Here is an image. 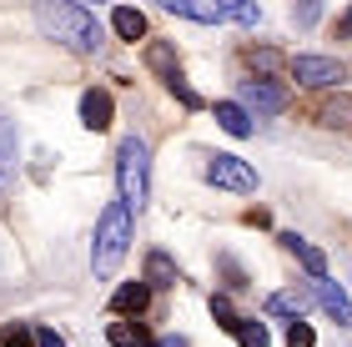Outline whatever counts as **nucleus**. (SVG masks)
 Segmentation results:
<instances>
[{"label": "nucleus", "mask_w": 352, "mask_h": 347, "mask_svg": "<svg viewBox=\"0 0 352 347\" xmlns=\"http://www.w3.org/2000/svg\"><path fill=\"white\" fill-rule=\"evenodd\" d=\"M36 25L51 41L71 45V51H101V36H106L101 21H96L86 5H76V0H41L36 5Z\"/></svg>", "instance_id": "1"}, {"label": "nucleus", "mask_w": 352, "mask_h": 347, "mask_svg": "<svg viewBox=\"0 0 352 347\" xmlns=\"http://www.w3.org/2000/svg\"><path fill=\"white\" fill-rule=\"evenodd\" d=\"M126 247H131V207L126 201H111L101 212V222H96V247H91V267L96 277H111L126 257Z\"/></svg>", "instance_id": "2"}, {"label": "nucleus", "mask_w": 352, "mask_h": 347, "mask_svg": "<svg viewBox=\"0 0 352 347\" xmlns=\"http://www.w3.org/2000/svg\"><path fill=\"white\" fill-rule=\"evenodd\" d=\"M146 177H151V151H146V141L141 136H126L121 141V151H116V181H121V201L126 207H146Z\"/></svg>", "instance_id": "3"}, {"label": "nucleus", "mask_w": 352, "mask_h": 347, "mask_svg": "<svg viewBox=\"0 0 352 347\" xmlns=\"http://www.w3.org/2000/svg\"><path fill=\"white\" fill-rule=\"evenodd\" d=\"M287 71H292V81L312 86V91H327V86L342 81V66L332 56H292V60H287Z\"/></svg>", "instance_id": "4"}, {"label": "nucleus", "mask_w": 352, "mask_h": 347, "mask_svg": "<svg viewBox=\"0 0 352 347\" xmlns=\"http://www.w3.org/2000/svg\"><path fill=\"white\" fill-rule=\"evenodd\" d=\"M206 181H217V186H227V192H257V171H252L242 156H212L206 161Z\"/></svg>", "instance_id": "5"}, {"label": "nucleus", "mask_w": 352, "mask_h": 347, "mask_svg": "<svg viewBox=\"0 0 352 347\" xmlns=\"http://www.w3.org/2000/svg\"><path fill=\"white\" fill-rule=\"evenodd\" d=\"M242 101L252 111H287V91L272 81H242Z\"/></svg>", "instance_id": "6"}, {"label": "nucleus", "mask_w": 352, "mask_h": 347, "mask_svg": "<svg viewBox=\"0 0 352 347\" xmlns=\"http://www.w3.org/2000/svg\"><path fill=\"white\" fill-rule=\"evenodd\" d=\"M151 302V282H126V287H116V297H111V312H121V317H136V312H146Z\"/></svg>", "instance_id": "7"}, {"label": "nucleus", "mask_w": 352, "mask_h": 347, "mask_svg": "<svg viewBox=\"0 0 352 347\" xmlns=\"http://www.w3.org/2000/svg\"><path fill=\"white\" fill-rule=\"evenodd\" d=\"M81 126L86 131H106L111 126V91H86L81 96Z\"/></svg>", "instance_id": "8"}, {"label": "nucleus", "mask_w": 352, "mask_h": 347, "mask_svg": "<svg viewBox=\"0 0 352 347\" xmlns=\"http://www.w3.org/2000/svg\"><path fill=\"white\" fill-rule=\"evenodd\" d=\"M282 247H287V251H297V257H302V267H307L312 277H327V257H322V251H317L312 242H302L297 232H282Z\"/></svg>", "instance_id": "9"}, {"label": "nucleus", "mask_w": 352, "mask_h": 347, "mask_svg": "<svg viewBox=\"0 0 352 347\" xmlns=\"http://www.w3.org/2000/svg\"><path fill=\"white\" fill-rule=\"evenodd\" d=\"M156 5H166V10H176V15H186V21H197V25L221 21V10L212 5V0H156Z\"/></svg>", "instance_id": "10"}, {"label": "nucleus", "mask_w": 352, "mask_h": 347, "mask_svg": "<svg viewBox=\"0 0 352 347\" xmlns=\"http://www.w3.org/2000/svg\"><path fill=\"white\" fill-rule=\"evenodd\" d=\"M217 126L227 136H252V116H247V106H236V101H221L217 106Z\"/></svg>", "instance_id": "11"}, {"label": "nucleus", "mask_w": 352, "mask_h": 347, "mask_svg": "<svg viewBox=\"0 0 352 347\" xmlns=\"http://www.w3.org/2000/svg\"><path fill=\"white\" fill-rule=\"evenodd\" d=\"M111 30H116L121 41H141V36H146V15L131 10V5H116V15H111Z\"/></svg>", "instance_id": "12"}, {"label": "nucleus", "mask_w": 352, "mask_h": 347, "mask_svg": "<svg viewBox=\"0 0 352 347\" xmlns=\"http://www.w3.org/2000/svg\"><path fill=\"white\" fill-rule=\"evenodd\" d=\"M176 277H182V272H176V262L166 257V251H151V257H146V282H151V287H176Z\"/></svg>", "instance_id": "13"}, {"label": "nucleus", "mask_w": 352, "mask_h": 347, "mask_svg": "<svg viewBox=\"0 0 352 347\" xmlns=\"http://www.w3.org/2000/svg\"><path fill=\"white\" fill-rule=\"evenodd\" d=\"M267 312H277V317H302V312H307V292H272L267 297Z\"/></svg>", "instance_id": "14"}, {"label": "nucleus", "mask_w": 352, "mask_h": 347, "mask_svg": "<svg viewBox=\"0 0 352 347\" xmlns=\"http://www.w3.org/2000/svg\"><path fill=\"white\" fill-rule=\"evenodd\" d=\"M317 302H322L338 322H352V307H347V297H342V287H332V282H322L317 277Z\"/></svg>", "instance_id": "15"}, {"label": "nucleus", "mask_w": 352, "mask_h": 347, "mask_svg": "<svg viewBox=\"0 0 352 347\" xmlns=\"http://www.w3.org/2000/svg\"><path fill=\"white\" fill-rule=\"evenodd\" d=\"M111 347H151V337H146V327L141 322H111Z\"/></svg>", "instance_id": "16"}, {"label": "nucleus", "mask_w": 352, "mask_h": 347, "mask_svg": "<svg viewBox=\"0 0 352 347\" xmlns=\"http://www.w3.org/2000/svg\"><path fill=\"white\" fill-rule=\"evenodd\" d=\"M10 171H15V126L0 121V192L10 186Z\"/></svg>", "instance_id": "17"}, {"label": "nucleus", "mask_w": 352, "mask_h": 347, "mask_svg": "<svg viewBox=\"0 0 352 347\" xmlns=\"http://www.w3.org/2000/svg\"><path fill=\"white\" fill-rule=\"evenodd\" d=\"M146 66L162 71L166 81H171V76H176V51H171V45H146Z\"/></svg>", "instance_id": "18"}, {"label": "nucleus", "mask_w": 352, "mask_h": 347, "mask_svg": "<svg viewBox=\"0 0 352 347\" xmlns=\"http://www.w3.org/2000/svg\"><path fill=\"white\" fill-rule=\"evenodd\" d=\"M236 342H242V347H272L267 327H262L257 317H242V327H236Z\"/></svg>", "instance_id": "19"}, {"label": "nucleus", "mask_w": 352, "mask_h": 347, "mask_svg": "<svg viewBox=\"0 0 352 347\" xmlns=\"http://www.w3.org/2000/svg\"><path fill=\"white\" fill-rule=\"evenodd\" d=\"M227 15H232V21H242V25H257L262 21L257 0H227Z\"/></svg>", "instance_id": "20"}, {"label": "nucleus", "mask_w": 352, "mask_h": 347, "mask_svg": "<svg viewBox=\"0 0 352 347\" xmlns=\"http://www.w3.org/2000/svg\"><path fill=\"white\" fill-rule=\"evenodd\" d=\"M30 342H36V333H25L21 322H6V327H0V347H30Z\"/></svg>", "instance_id": "21"}, {"label": "nucleus", "mask_w": 352, "mask_h": 347, "mask_svg": "<svg viewBox=\"0 0 352 347\" xmlns=\"http://www.w3.org/2000/svg\"><path fill=\"white\" fill-rule=\"evenodd\" d=\"M212 317H217L221 327H227V333H236V327H242V317L232 312V302H227V297H212Z\"/></svg>", "instance_id": "22"}, {"label": "nucleus", "mask_w": 352, "mask_h": 347, "mask_svg": "<svg viewBox=\"0 0 352 347\" xmlns=\"http://www.w3.org/2000/svg\"><path fill=\"white\" fill-rule=\"evenodd\" d=\"M312 342H317V337H312V327L302 322V317H297L292 327H287V347H312Z\"/></svg>", "instance_id": "23"}, {"label": "nucleus", "mask_w": 352, "mask_h": 347, "mask_svg": "<svg viewBox=\"0 0 352 347\" xmlns=\"http://www.w3.org/2000/svg\"><path fill=\"white\" fill-rule=\"evenodd\" d=\"M292 15H297V25H317V15H322V0H302Z\"/></svg>", "instance_id": "24"}, {"label": "nucleus", "mask_w": 352, "mask_h": 347, "mask_svg": "<svg viewBox=\"0 0 352 347\" xmlns=\"http://www.w3.org/2000/svg\"><path fill=\"white\" fill-rule=\"evenodd\" d=\"M166 86L176 91V96H182V106H201V96H197V91H191V86L182 81V71H176V76H171V81H166Z\"/></svg>", "instance_id": "25"}, {"label": "nucleus", "mask_w": 352, "mask_h": 347, "mask_svg": "<svg viewBox=\"0 0 352 347\" xmlns=\"http://www.w3.org/2000/svg\"><path fill=\"white\" fill-rule=\"evenodd\" d=\"M36 347H66V337L56 327H36Z\"/></svg>", "instance_id": "26"}, {"label": "nucleus", "mask_w": 352, "mask_h": 347, "mask_svg": "<svg viewBox=\"0 0 352 347\" xmlns=\"http://www.w3.org/2000/svg\"><path fill=\"white\" fill-rule=\"evenodd\" d=\"M252 66L272 71V66H282V56H277V51H252Z\"/></svg>", "instance_id": "27"}, {"label": "nucleus", "mask_w": 352, "mask_h": 347, "mask_svg": "<svg viewBox=\"0 0 352 347\" xmlns=\"http://www.w3.org/2000/svg\"><path fill=\"white\" fill-rule=\"evenodd\" d=\"M338 36H342V41H352V10H347L342 21H338Z\"/></svg>", "instance_id": "28"}, {"label": "nucleus", "mask_w": 352, "mask_h": 347, "mask_svg": "<svg viewBox=\"0 0 352 347\" xmlns=\"http://www.w3.org/2000/svg\"><path fill=\"white\" fill-rule=\"evenodd\" d=\"M151 347H186V337H162V342H151Z\"/></svg>", "instance_id": "29"}]
</instances>
